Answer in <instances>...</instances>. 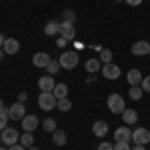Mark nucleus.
Here are the masks:
<instances>
[{
	"label": "nucleus",
	"instance_id": "1",
	"mask_svg": "<svg viewBox=\"0 0 150 150\" xmlns=\"http://www.w3.org/2000/svg\"><path fill=\"white\" fill-rule=\"evenodd\" d=\"M106 106H108V110L112 112V114H122L124 110H126V104H124V98L120 96L118 92H112L108 96V100H106Z\"/></svg>",
	"mask_w": 150,
	"mask_h": 150
},
{
	"label": "nucleus",
	"instance_id": "2",
	"mask_svg": "<svg viewBox=\"0 0 150 150\" xmlns=\"http://www.w3.org/2000/svg\"><path fill=\"white\" fill-rule=\"evenodd\" d=\"M60 66L64 70H72L78 66V52L76 50H66V52H62V56H60Z\"/></svg>",
	"mask_w": 150,
	"mask_h": 150
},
{
	"label": "nucleus",
	"instance_id": "3",
	"mask_svg": "<svg viewBox=\"0 0 150 150\" xmlns=\"http://www.w3.org/2000/svg\"><path fill=\"white\" fill-rule=\"evenodd\" d=\"M38 104H40V108L42 110H54L56 108V96L52 92H40V96H38Z\"/></svg>",
	"mask_w": 150,
	"mask_h": 150
},
{
	"label": "nucleus",
	"instance_id": "4",
	"mask_svg": "<svg viewBox=\"0 0 150 150\" xmlns=\"http://www.w3.org/2000/svg\"><path fill=\"white\" fill-rule=\"evenodd\" d=\"M132 140H134V144L146 146L150 142V130L148 128H134V130H132Z\"/></svg>",
	"mask_w": 150,
	"mask_h": 150
},
{
	"label": "nucleus",
	"instance_id": "5",
	"mask_svg": "<svg viewBox=\"0 0 150 150\" xmlns=\"http://www.w3.org/2000/svg\"><path fill=\"white\" fill-rule=\"evenodd\" d=\"M18 140H20V136H18V130L16 128H4L2 130V144L4 146L18 144Z\"/></svg>",
	"mask_w": 150,
	"mask_h": 150
},
{
	"label": "nucleus",
	"instance_id": "6",
	"mask_svg": "<svg viewBox=\"0 0 150 150\" xmlns=\"http://www.w3.org/2000/svg\"><path fill=\"white\" fill-rule=\"evenodd\" d=\"M8 116H10V120H22L24 116H26V108H24V102H14L8 108Z\"/></svg>",
	"mask_w": 150,
	"mask_h": 150
},
{
	"label": "nucleus",
	"instance_id": "7",
	"mask_svg": "<svg viewBox=\"0 0 150 150\" xmlns=\"http://www.w3.org/2000/svg\"><path fill=\"white\" fill-rule=\"evenodd\" d=\"M130 50H132L134 56H146V54H150V42L148 40H138V42L132 44Z\"/></svg>",
	"mask_w": 150,
	"mask_h": 150
},
{
	"label": "nucleus",
	"instance_id": "8",
	"mask_svg": "<svg viewBox=\"0 0 150 150\" xmlns=\"http://www.w3.org/2000/svg\"><path fill=\"white\" fill-rule=\"evenodd\" d=\"M102 76L108 78V80H116V78L120 76V66H116V64H112V62L104 64L102 66Z\"/></svg>",
	"mask_w": 150,
	"mask_h": 150
},
{
	"label": "nucleus",
	"instance_id": "9",
	"mask_svg": "<svg viewBox=\"0 0 150 150\" xmlns=\"http://www.w3.org/2000/svg\"><path fill=\"white\" fill-rule=\"evenodd\" d=\"M114 140H116V142H130V140H132V130H130V126L124 124V126L116 128Z\"/></svg>",
	"mask_w": 150,
	"mask_h": 150
},
{
	"label": "nucleus",
	"instance_id": "10",
	"mask_svg": "<svg viewBox=\"0 0 150 150\" xmlns=\"http://www.w3.org/2000/svg\"><path fill=\"white\" fill-rule=\"evenodd\" d=\"M60 36L64 38V40H74L76 38V30H74V24L70 22H60Z\"/></svg>",
	"mask_w": 150,
	"mask_h": 150
},
{
	"label": "nucleus",
	"instance_id": "11",
	"mask_svg": "<svg viewBox=\"0 0 150 150\" xmlns=\"http://www.w3.org/2000/svg\"><path fill=\"white\" fill-rule=\"evenodd\" d=\"M50 60H52V58H50L48 52H36L34 56H32V64H34L36 68H46Z\"/></svg>",
	"mask_w": 150,
	"mask_h": 150
},
{
	"label": "nucleus",
	"instance_id": "12",
	"mask_svg": "<svg viewBox=\"0 0 150 150\" xmlns=\"http://www.w3.org/2000/svg\"><path fill=\"white\" fill-rule=\"evenodd\" d=\"M54 78L50 76V74H46V76H40L38 78V88L42 90V92H52L54 90Z\"/></svg>",
	"mask_w": 150,
	"mask_h": 150
},
{
	"label": "nucleus",
	"instance_id": "13",
	"mask_svg": "<svg viewBox=\"0 0 150 150\" xmlns=\"http://www.w3.org/2000/svg\"><path fill=\"white\" fill-rule=\"evenodd\" d=\"M20 122H22V130L24 132H32V130L38 126V118H36L34 114H26Z\"/></svg>",
	"mask_w": 150,
	"mask_h": 150
},
{
	"label": "nucleus",
	"instance_id": "14",
	"mask_svg": "<svg viewBox=\"0 0 150 150\" xmlns=\"http://www.w3.org/2000/svg\"><path fill=\"white\" fill-rule=\"evenodd\" d=\"M92 132H94V136L104 138V136L108 134V124H106L104 120H96V122L92 124Z\"/></svg>",
	"mask_w": 150,
	"mask_h": 150
},
{
	"label": "nucleus",
	"instance_id": "15",
	"mask_svg": "<svg viewBox=\"0 0 150 150\" xmlns=\"http://www.w3.org/2000/svg\"><path fill=\"white\" fill-rule=\"evenodd\" d=\"M2 50H4L6 54H16V52L20 50V44H18V40H16V38H6Z\"/></svg>",
	"mask_w": 150,
	"mask_h": 150
},
{
	"label": "nucleus",
	"instance_id": "16",
	"mask_svg": "<svg viewBox=\"0 0 150 150\" xmlns=\"http://www.w3.org/2000/svg\"><path fill=\"white\" fill-rule=\"evenodd\" d=\"M122 120H124V124H126V126L136 124V122H138V112H136L134 108H126V110L122 112Z\"/></svg>",
	"mask_w": 150,
	"mask_h": 150
},
{
	"label": "nucleus",
	"instance_id": "17",
	"mask_svg": "<svg viewBox=\"0 0 150 150\" xmlns=\"http://www.w3.org/2000/svg\"><path fill=\"white\" fill-rule=\"evenodd\" d=\"M126 80H128L130 86H140V84H142V74H140V70H136V68L128 70Z\"/></svg>",
	"mask_w": 150,
	"mask_h": 150
},
{
	"label": "nucleus",
	"instance_id": "18",
	"mask_svg": "<svg viewBox=\"0 0 150 150\" xmlns=\"http://www.w3.org/2000/svg\"><path fill=\"white\" fill-rule=\"evenodd\" d=\"M44 34H46V36H56V34H60V22H56V20L46 22V26H44Z\"/></svg>",
	"mask_w": 150,
	"mask_h": 150
},
{
	"label": "nucleus",
	"instance_id": "19",
	"mask_svg": "<svg viewBox=\"0 0 150 150\" xmlns=\"http://www.w3.org/2000/svg\"><path fill=\"white\" fill-rule=\"evenodd\" d=\"M52 94L56 96V100H60V98H68V86H66V84H56L54 90H52Z\"/></svg>",
	"mask_w": 150,
	"mask_h": 150
},
{
	"label": "nucleus",
	"instance_id": "20",
	"mask_svg": "<svg viewBox=\"0 0 150 150\" xmlns=\"http://www.w3.org/2000/svg\"><path fill=\"white\" fill-rule=\"evenodd\" d=\"M52 140H54V144H56V146H64V144H66V132L56 128V130L52 132Z\"/></svg>",
	"mask_w": 150,
	"mask_h": 150
},
{
	"label": "nucleus",
	"instance_id": "21",
	"mask_svg": "<svg viewBox=\"0 0 150 150\" xmlns=\"http://www.w3.org/2000/svg\"><path fill=\"white\" fill-rule=\"evenodd\" d=\"M100 66H102V62H100L98 58H88V60H86V70H88V72H98Z\"/></svg>",
	"mask_w": 150,
	"mask_h": 150
},
{
	"label": "nucleus",
	"instance_id": "22",
	"mask_svg": "<svg viewBox=\"0 0 150 150\" xmlns=\"http://www.w3.org/2000/svg\"><path fill=\"white\" fill-rule=\"evenodd\" d=\"M20 144H22L24 148H30V146H34V136H32V132H24L22 138L18 140Z\"/></svg>",
	"mask_w": 150,
	"mask_h": 150
},
{
	"label": "nucleus",
	"instance_id": "23",
	"mask_svg": "<svg viewBox=\"0 0 150 150\" xmlns=\"http://www.w3.org/2000/svg\"><path fill=\"white\" fill-rule=\"evenodd\" d=\"M142 94H144V90H142L140 86H130V90H128V96H130L132 100H140Z\"/></svg>",
	"mask_w": 150,
	"mask_h": 150
},
{
	"label": "nucleus",
	"instance_id": "24",
	"mask_svg": "<svg viewBox=\"0 0 150 150\" xmlns=\"http://www.w3.org/2000/svg\"><path fill=\"white\" fill-rule=\"evenodd\" d=\"M42 128H44L46 132H54V130H56V120H54V118H44V120H42Z\"/></svg>",
	"mask_w": 150,
	"mask_h": 150
},
{
	"label": "nucleus",
	"instance_id": "25",
	"mask_svg": "<svg viewBox=\"0 0 150 150\" xmlns=\"http://www.w3.org/2000/svg\"><path fill=\"white\" fill-rule=\"evenodd\" d=\"M60 68H62V66H60V62H58V60H50V62H48V66H46V72L50 74V76H54Z\"/></svg>",
	"mask_w": 150,
	"mask_h": 150
},
{
	"label": "nucleus",
	"instance_id": "26",
	"mask_svg": "<svg viewBox=\"0 0 150 150\" xmlns=\"http://www.w3.org/2000/svg\"><path fill=\"white\" fill-rule=\"evenodd\" d=\"M56 108H58V110H62V112H68L70 108H72V102H70L68 98H60L58 104H56Z\"/></svg>",
	"mask_w": 150,
	"mask_h": 150
},
{
	"label": "nucleus",
	"instance_id": "27",
	"mask_svg": "<svg viewBox=\"0 0 150 150\" xmlns=\"http://www.w3.org/2000/svg\"><path fill=\"white\" fill-rule=\"evenodd\" d=\"M62 22H70V24L76 22V14H74V10H64L62 12Z\"/></svg>",
	"mask_w": 150,
	"mask_h": 150
},
{
	"label": "nucleus",
	"instance_id": "28",
	"mask_svg": "<svg viewBox=\"0 0 150 150\" xmlns=\"http://www.w3.org/2000/svg\"><path fill=\"white\" fill-rule=\"evenodd\" d=\"M98 60H102L104 64L112 62V50H108V48H102V50H100V58H98Z\"/></svg>",
	"mask_w": 150,
	"mask_h": 150
},
{
	"label": "nucleus",
	"instance_id": "29",
	"mask_svg": "<svg viewBox=\"0 0 150 150\" xmlns=\"http://www.w3.org/2000/svg\"><path fill=\"white\" fill-rule=\"evenodd\" d=\"M8 120H10V116H8V108H6V110H2V112H0V130H4V128H6Z\"/></svg>",
	"mask_w": 150,
	"mask_h": 150
},
{
	"label": "nucleus",
	"instance_id": "30",
	"mask_svg": "<svg viewBox=\"0 0 150 150\" xmlns=\"http://www.w3.org/2000/svg\"><path fill=\"white\" fill-rule=\"evenodd\" d=\"M114 150H132L130 142H114Z\"/></svg>",
	"mask_w": 150,
	"mask_h": 150
},
{
	"label": "nucleus",
	"instance_id": "31",
	"mask_svg": "<svg viewBox=\"0 0 150 150\" xmlns=\"http://www.w3.org/2000/svg\"><path fill=\"white\" fill-rule=\"evenodd\" d=\"M140 88H142L144 92H150V76L142 78V84H140Z\"/></svg>",
	"mask_w": 150,
	"mask_h": 150
},
{
	"label": "nucleus",
	"instance_id": "32",
	"mask_svg": "<svg viewBox=\"0 0 150 150\" xmlns=\"http://www.w3.org/2000/svg\"><path fill=\"white\" fill-rule=\"evenodd\" d=\"M98 150H114V144H110V142H100V144H98Z\"/></svg>",
	"mask_w": 150,
	"mask_h": 150
},
{
	"label": "nucleus",
	"instance_id": "33",
	"mask_svg": "<svg viewBox=\"0 0 150 150\" xmlns=\"http://www.w3.org/2000/svg\"><path fill=\"white\" fill-rule=\"evenodd\" d=\"M66 44H68V40H64L62 36H60V38H58V40H56V46H58V48H64V46H66Z\"/></svg>",
	"mask_w": 150,
	"mask_h": 150
},
{
	"label": "nucleus",
	"instance_id": "34",
	"mask_svg": "<svg viewBox=\"0 0 150 150\" xmlns=\"http://www.w3.org/2000/svg\"><path fill=\"white\" fill-rule=\"evenodd\" d=\"M8 150H28V148H24L22 144L18 142V144H12V146H8Z\"/></svg>",
	"mask_w": 150,
	"mask_h": 150
},
{
	"label": "nucleus",
	"instance_id": "35",
	"mask_svg": "<svg viewBox=\"0 0 150 150\" xmlns=\"http://www.w3.org/2000/svg\"><path fill=\"white\" fill-rule=\"evenodd\" d=\"M26 100H28V94H26V92L18 94V102H26Z\"/></svg>",
	"mask_w": 150,
	"mask_h": 150
},
{
	"label": "nucleus",
	"instance_id": "36",
	"mask_svg": "<svg viewBox=\"0 0 150 150\" xmlns=\"http://www.w3.org/2000/svg\"><path fill=\"white\" fill-rule=\"evenodd\" d=\"M130 6H138V4H142V0H126Z\"/></svg>",
	"mask_w": 150,
	"mask_h": 150
},
{
	"label": "nucleus",
	"instance_id": "37",
	"mask_svg": "<svg viewBox=\"0 0 150 150\" xmlns=\"http://www.w3.org/2000/svg\"><path fill=\"white\" fill-rule=\"evenodd\" d=\"M132 150H146V148H144L142 144H134V148H132Z\"/></svg>",
	"mask_w": 150,
	"mask_h": 150
},
{
	"label": "nucleus",
	"instance_id": "38",
	"mask_svg": "<svg viewBox=\"0 0 150 150\" xmlns=\"http://www.w3.org/2000/svg\"><path fill=\"white\" fill-rule=\"evenodd\" d=\"M2 46H4V36L0 34V48H2Z\"/></svg>",
	"mask_w": 150,
	"mask_h": 150
},
{
	"label": "nucleus",
	"instance_id": "39",
	"mask_svg": "<svg viewBox=\"0 0 150 150\" xmlns=\"http://www.w3.org/2000/svg\"><path fill=\"white\" fill-rule=\"evenodd\" d=\"M4 54H6V52H4V50H2V48H0V60H2V58H4Z\"/></svg>",
	"mask_w": 150,
	"mask_h": 150
},
{
	"label": "nucleus",
	"instance_id": "40",
	"mask_svg": "<svg viewBox=\"0 0 150 150\" xmlns=\"http://www.w3.org/2000/svg\"><path fill=\"white\" fill-rule=\"evenodd\" d=\"M2 110H6V108H4V104H2V100H0V112H2Z\"/></svg>",
	"mask_w": 150,
	"mask_h": 150
},
{
	"label": "nucleus",
	"instance_id": "41",
	"mask_svg": "<svg viewBox=\"0 0 150 150\" xmlns=\"http://www.w3.org/2000/svg\"><path fill=\"white\" fill-rule=\"evenodd\" d=\"M28 150H38V148H36V146H30V148H28Z\"/></svg>",
	"mask_w": 150,
	"mask_h": 150
},
{
	"label": "nucleus",
	"instance_id": "42",
	"mask_svg": "<svg viewBox=\"0 0 150 150\" xmlns=\"http://www.w3.org/2000/svg\"><path fill=\"white\" fill-rule=\"evenodd\" d=\"M0 144H2V132H0Z\"/></svg>",
	"mask_w": 150,
	"mask_h": 150
},
{
	"label": "nucleus",
	"instance_id": "43",
	"mask_svg": "<svg viewBox=\"0 0 150 150\" xmlns=\"http://www.w3.org/2000/svg\"><path fill=\"white\" fill-rule=\"evenodd\" d=\"M0 150H6V146H0Z\"/></svg>",
	"mask_w": 150,
	"mask_h": 150
},
{
	"label": "nucleus",
	"instance_id": "44",
	"mask_svg": "<svg viewBox=\"0 0 150 150\" xmlns=\"http://www.w3.org/2000/svg\"><path fill=\"white\" fill-rule=\"evenodd\" d=\"M116 2H122V0H116Z\"/></svg>",
	"mask_w": 150,
	"mask_h": 150
}]
</instances>
